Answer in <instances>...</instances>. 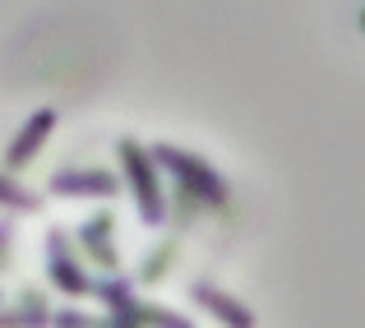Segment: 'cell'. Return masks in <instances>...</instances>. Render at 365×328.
I'll return each mask as SVG.
<instances>
[{
	"mask_svg": "<svg viewBox=\"0 0 365 328\" xmlns=\"http://www.w3.org/2000/svg\"><path fill=\"white\" fill-rule=\"evenodd\" d=\"M46 273H51V282L61 287L65 296H88V273L79 268V259L70 255V240H65L61 227L46 231Z\"/></svg>",
	"mask_w": 365,
	"mask_h": 328,
	"instance_id": "5",
	"label": "cell"
},
{
	"mask_svg": "<svg viewBox=\"0 0 365 328\" xmlns=\"http://www.w3.org/2000/svg\"><path fill=\"white\" fill-rule=\"evenodd\" d=\"M116 153H120V171H125V185H130V199H134V208H139V222L162 227V222H167V195H162L153 153L143 148L139 139H120Z\"/></svg>",
	"mask_w": 365,
	"mask_h": 328,
	"instance_id": "2",
	"label": "cell"
},
{
	"mask_svg": "<svg viewBox=\"0 0 365 328\" xmlns=\"http://www.w3.org/2000/svg\"><path fill=\"white\" fill-rule=\"evenodd\" d=\"M153 162L158 167H167L171 176H176V185L185 190V195H195L199 204H227V195H232V185H227V176L217 167H208L199 153L180 148V143H153Z\"/></svg>",
	"mask_w": 365,
	"mask_h": 328,
	"instance_id": "1",
	"label": "cell"
},
{
	"mask_svg": "<svg viewBox=\"0 0 365 328\" xmlns=\"http://www.w3.org/2000/svg\"><path fill=\"white\" fill-rule=\"evenodd\" d=\"M139 319H148L153 328H195L190 319H180V314L162 310V305H139Z\"/></svg>",
	"mask_w": 365,
	"mask_h": 328,
	"instance_id": "9",
	"label": "cell"
},
{
	"mask_svg": "<svg viewBox=\"0 0 365 328\" xmlns=\"http://www.w3.org/2000/svg\"><path fill=\"white\" fill-rule=\"evenodd\" d=\"M79 240L88 245V255L98 259V264H107V268H116L120 264V255H116V217H88L79 227Z\"/></svg>",
	"mask_w": 365,
	"mask_h": 328,
	"instance_id": "7",
	"label": "cell"
},
{
	"mask_svg": "<svg viewBox=\"0 0 365 328\" xmlns=\"http://www.w3.org/2000/svg\"><path fill=\"white\" fill-rule=\"evenodd\" d=\"M37 204H42V199L28 195L24 185H14V180H9L5 171H0V208H24V213H33Z\"/></svg>",
	"mask_w": 365,
	"mask_h": 328,
	"instance_id": "8",
	"label": "cell"
},
{
	"mask_svg": "<svg viewBox=\"0 0 365 328\" xmlns=\"http://www.w3.org/2000/svg\"><path fill=\"white\" fill-rule=\"evenodd\" d=\"M56 199H116L120 185L111 171H98V167H61L51 180H46Z\"/></svg>",
	"mask_w": 365,
	"mask_h": 328,
	"instance_id": "3",
	"label": "cell"
},
{
	"mask_svg": "<svg viewBox=\"0 0 365 328\" xmlns=\"http://www.w3.org/2000/svg\"><path fill=\"white\" fill-rule=\"evenodd\" d=\"M190 296H195V305H204L208 314H217L227 328H255V310H245L236 296H227L222 287H213V282H195L190 287Z\"/></svg>",
	"mask_w": 365,
	"mask_h": 328,
	"instance_id": "6",
	"label": "cell"
},
{
	"mask_svg": "<svg viewBox=\"0 0 365 328\" xmlns=\"http://www.w3.org/2000/svg\"><path fill=\"white\" fill-rule=\"evenodd\" d=\"M56 324H61V328H98V319H88V314H79V310H61Z\"/></svg>",
	"mask_w": 365,
	"mask_h": 328,
	"instance_id": "10",
	"label": "cell"
},
{
	"mask_svg": "<svg viewBox=\"0 0 365 328\" xmlns=\"http://www.w3.org/2000/svg\"><path fill=\"white\" fill-rule=\"evenodd\" d=\"M356 24H361V28H365V9H361V19H356Z\"/></svg>",
	"mask_w": 365,
	"mask_h": 328,
	"instance_id": "11",
	"label": "cell"
},
{
	"mask_svg": "<svg viewBox=\"0 0 365 328\" xmlns=\"http://www.w3.org/2000/svg\"><path fill=\"white\" fill-rule=\"evenodd\" d=\"M51 130H56V107H37L24 125H19L14 139H9V148H5V171H24L28 162L42 153V143L51 139Z\"/></svg>",
	"mask_w": 365,
	"mask_h": 328,
	"instance_id": "4",
	"label": "cell"
}]
</instances>
